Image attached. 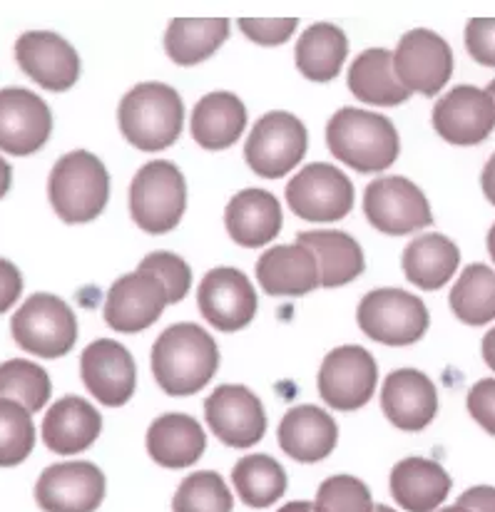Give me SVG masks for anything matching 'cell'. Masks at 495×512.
<instances>
[{
    "instance_id": "20",
    "label": "cell",
    "mask_w": 495,
    "mask_h": 512,
    "mask_svg": "<svg viewBox=\"0 0 495 512\" xmlns=\"http://www.w3.org/2000/svg\"><path fill=\"white\" fill-rule=\"evenodd\" d=\"M80 373L88 391L102 406H125L135 393V358L122 343L112 339H98L85 348L80 358Z\"/></svg>"
},
{
    "instance_id": "29",
    "label": "cell",
    "mask_w": 495,
    "mask_h": 512,
    "mask_svg": "<svg viewBox=\"0 0 495 512\" xmlns=\"http://www.w3.org/2000/svg\"><path fill=\"white\" fill-rule=\"evenodd\" d=\"M403 274L413 286L436 291L446 286L461 264V252L443 234H423L413 239L403 252Z\"/></svg>"
},
{
    "instance_id": "11",
    "label": "cell",
    "mask_w": 495,
    "mask_h": 512,
    "mask_svg": "<svg viewBox=\"0 0 495 512\" xmlns=\"http://www.w3.org/2000/svg\"><path fill=\"white\" fill-rule=\"evenodd\" d=\"M287 202L306 222H339L354 209V184L326 162H314L287 184Z\"/></svg>"
},
{
    "instance_id": "16",
    "label": "cell",
    "mask_w": 495,
    "mask_h": 512,
    "mask_svg": "<svg viewBox=\"0 0 495 512\" xmlns=\"http://www.w3.org/2000/svg\"><path fill=\"white\" fill-rule=\"evenodd\" d=\"M433 127L451 145H481L495 127L493 97L481 87H453L433 107Z\"/></svg>"
},
{
    "instance_id": "26",
    "label": "cell",
    "mask_w": 495,
    "mask_h": 512,
    "mask_svg": "<svg viewBox=\"0 0 495 512\" xmlns=\"http://www.w3.org/2000/svg\"><path fill=\"white\" fill-rule=\"evenodd\" d=\"M204 430L187 413H165L147 430V453L157 465L182 470L195 465L204 453Z\"/></svg>"
},
{
    "instance_id": "9",
    "label": "cell",
    "mask_w": 495,
    "mask_h": 512,
    "mask_svg": "<svg viewBox=\"0 0 495 512\" xmlns=\"http://www.w3.org/2000/svg\"><path fill=\"white\" fill-rule=\"evenodd\" d=\"M379 381L376 358L364 346H339L326 353L319 371V393L334 411H359L371 401Z\"/></svg>"
},
{
    "instance_id": "14",
    "label": "cell",
    "mask_w": 495,
    "mask_h": 512,
    "mask_svg": "<svg viewBox=\"0 0 495 512\" xmlns=\"http://www.w3.org/2000/svg\"><path fill=\"white\" fill-rule=\"evenodd\" d=\"M204 416L212 433L229 448H252L267 430L262 401L247 386L234 383L214 388L212 396L204 401Z\"/></svg>"
},
{
    "instance_id": "3",
    "label": "cell",
    "mask_w": 495,
    "mask_h": 512,
    "mask_svg": "<svg viewBox=\"0 0 495 512\" xmlns=\"http://www.w3.org/2000/svg\"><path fill=\"white\" fill-rule=\"evenodd\" d=\"M120 130L142 152H162L182 135L185 105L175 87L165 83L135 85L117 110Z\"/></svg>"
},
{
    "instance_id": "46",
    "label": "cell",
    "mask_w": 495,
    "mask_h": 512,
    "mask_svg": "<svg viewBox=\"0 0 495 512\" xmlns=\"http://www.w3.org/2000/svg\"><path fill=\"white\" fill-rule=\"evenodd\" d=\"M481 187H483V194H486L488 202L495 207V155L488 160V165L483 167V174H481Z\"/></svg>"
},
{
    "instance_id": "40",
    "label": "cell",
    "mask_w": 495,
    "mask_h": 512,
    "mask_svg": "<svg viewBox=\"0 0 495 512\" xmlns=\"http://www.w3.org/2000/svg\"><path fill=\"white\" fill-rule=\"evenodd\" d=\"M142 274H152L165 284L167 296H170V304L185 299L192 289V269L182 256L170 254V252H155L140 261Z\"/></svg>"
},
{
    "instance_id": "22",
    "label": "cell",
    "mask_w": 495,
    "mask_h": 512,
    "mask_svg": "<svg viewBox=\"0 0 495 512\" xmlns=\"http://www.w3.org/2000/svg\"><path fill=\"white\" fill-rule=\"evenodd\" d=\"M257 281L269 296H304L321 286L319 261L304 244H282L259 256Z\"/></svg>"
},
{
    "instance_id": "17",
    "label": "cell",
    "mask_w": 495,
    "mask_h": 512,
    "mask_svg": "<svg viewBox=\"0 0 495 512\" xmlns=\"http://www.w3.org/2000/svg\"><path fill=\"white\" fill-rule=\"evenodd\" d=\"M170 304L165 284L157 276L125 274L112 284L105 301V321L117 334H140L150 329Z\"/></svg>"
},
{
    "instance_id": "49",
    "label": "cell",
    "mask_w": 495,
    "mask_h": 512,
    "mask_svg": "<svg viewBox=\"0 0 495 512\" xmlns=\"http://www.w3.org/2000/svg\"><path fill=\"white\" fill-rule=\"evenodd\" d=\"M279 512H316V505L306 503V500H297V503H287Z\"/></svg>"
},
{
    "instance_id": "39",
    "label": "cell",
    "mask_w": 495,
    "mask_h": 512,
    "mask_svg": "<svg viewBox=\"0 0 495 512\" xmlns=\"http://www.w3.org/2000/svg\"><path fill=\"white\" fill-rule=\"evenodd\" d=\"M316 512H374L369 488L354 475H334L316 493Z\"/></svg>"
},
{
    "instance_id": "47",
    "label": "cell",
    "mask_w": 495,
    "mask_h": 512,
    "mask_svg": "<svg viewBox=\"0 0 495 512\" xmlns=\"http://www.w3.org/2000/svg\"><path fill=\"white\" fill-rule=\"evenodd\" d=\"M483 361H486L488 368L495 373V329L488 331L486 339H483Z\"/></svg>"
},
{
    "instance_id": "35",
    "label": "cell",
    "mask_w": 495,
    "mask_h": 512,
    "mask_svg": "<svg viewBox=\"0 0 495 512\" xmlns=\"http://www.w3.org/2000/svg\"><path fill=\"white\" fill-rule=\"evenodd\" d=\"M451 309L463 324L483 326L495 319V271L486 264H471L458 276L451 291Z\"/></svg>"
},
{
    "instance_id": "8",
    "label": "cell",
    "mask_w": 495,
    "mask_h": 512,
    "mask_svg": "<svg viewBox=\"0 0 495 512\" xmlns=\"http://www.w3.org/2000/svg\"><path fill=\"white\" fill-rule=\"evenodd\" d=\"M309 135L299 117L289 112H269L254 122L244 145V157L254 174L279 179L304 160Z\"/></svg>"
},
{
    "instance_id": "33",
    "label": "cell",
    "mask_w": 495,
    "mask_h": 512,
    "mask_svg": "<svg viewBox=\"0 0 495 512\" xmlns=\"http://www.w3.org/2000/svg\"><path fill=\"white\" fill-rule=\"evenodd\" d=\"M349 53L344 30L331 23H316L306 28L297 43V68L314 83H329L339 75Z\"/></svg>"
},
{
    "instance_id": "30",
    "label": "cell",
    "mask_w": 495,
    "mask_h": 512,
    "mask_svg": "<svg viewBox=\"0 0 495 512\" xmlns=\"http://www.w3.org/2000/svg\"><path fill=\"white\" fill-rule=\"evenodd\" d=\"M349 90L369 105H401L411 92L401 85L396 75L394 53L384 48L364 50L349 68Z\"/></svg>"
},
{
    "instance_id": "19",
    "label": "cell",
    "mask_w": 495,
    "mask_h": 512,
    "mask_svg": "<svg viewBox=\"0 0 495 512\" xmlns=\"http://www.w3.org/2000/svg\"><path fill=\"white\" fill-rule=\"evenodd\" d=\"M20 70L50 92L70 90L80 78V58L73 45L58 33L30 30L15 43Z\"/></svg>"
},
{
    "instance_id": "28",
    "label": "cell",
    "mask_w": 495,
    "mask_h": 512,
    "mask_svg": "<svg viewBox=\"0 0 495 512\" xmlns=\"http://www.w3.org/2000/svg\"><path fill=\"white\" fill-rule=\"evenodd\" d=\"M244 127H247V107L232 92H209L192 112V137L209 152L232 147Z\"/></svg>"
},
{
    "instance_id": "41",
    "label": "cell",
    "mask_w": 495,
    "mask_h": 512,
    "mask_svg": "<svg viewBox=\"0 0 495 512\" xmlns=\"http://www.w3.org/2000/svg\"><path fill=\"white\" fill-rule=\"evenodd\" d=\"M297 18H244L239 20V28L249 40L259 45H282L297 30Z\"/></svg>"
},
{
    "instance_id": "51",
    "label": "cell",
    "mask_w": 495,
    "mask_h": 512,
    "mask_svg": "<svg viewBox=\"0 0 495 512\" xmlns=\"http://www.w3.org/2000/svg\"><path fill=\"white\" fill-rule=\"evenodd\" d=\"M438 512H468V510L461 508V505H453V508H443V510H438Z\"/></svg>"
},
{
    "instance_id": "7",
    "label": "cell",
    "mask_w": 495,
    "mask_h": 512,
    "mask_svg": "<svg viewBox=\"0 0 495 512\" xmlns=\"http://www.w3.org/2000/svg\"><path fill=\"white\" fill-rule=\"evenodd\" d=\"M361 331L386 346H411L428 331V309L403 289H376L361 299L356 311Z\"/></svg>"
},
{
    "instance_id": "13",
    "label": "cell",
    "mask_w": 495,
    "mask_h": 512,
    "mask_svg": "<svg viewBox=\"0 0 495 512\" xmlns=\"http://www.w3.org/2000/svg\"><path fill=\"white\" fill-rule=\"evenodd\" d=\"M197 304L204 319L224 334L252 324L259 306L252 281L232 266H219L204 274L197 289Z\"/></svg>"
},
{
    "instance_id": "15",
    "label": "cell",
    "mask_w": 495,
    "mask_h": 512,
    "mask_svg": "<svg viewBox=\"0 0 495 512\" xmlns=\"http://www.w3.org/2000/svg\"><path fill=\"white\" fill-rule=\"evenodd\" d=\"M35 500L45 512H95L105 500V475L88 460L50 465L38 478Z\"/></svg>"
},
{
    "instance_id": "23",
    "label": "cell",
    "mask_w": 495,
    "mask_h": 512,
    "mask_svg": "<svg viewBox=\"0 0 495 512\" xmlns=\"http://www.w3.org/2000/svg\"><path fill=\"white\" fill-rule=\"evenodd\" d=\"M224 224L239 247H264L282 229V207L267 189H244L229 199Z\"/></svg>"
},
{
    "instance_id": "50",
    "label": "cell",
    "mask_w": 495,
    "mask_h": 512,
    "mask_svg": "<svg viewBox=\"0 0 495 512\" xmlns=\"http://www.w3.org/2000/svg\"><path fill=\"white\" fill-rule=\"evenodd\" d=\"M488 254H491V259L495 264V224L491 227V232H488Z\"/></svg>"
},
{
    "instance_id": "32",
    "label": "cell",
    "mask_w": 495,
    "mask_h": 512,
    "mask_svg": "<svg viewBox=\"0 0 495 512\" xmlns=\"http://www.w3.org/2000/svg\"><path fill=\"white\" fill-rule=\"evenodd\" d=\"M227 35V18H175L167 25L165 50L172 63L197 65L217 53Z\"/></svg>"
},
{
    "instance_id": "44",
    "label": "cell",
    "mask_w": 495,
    "mask_h": 512,
    "mask_svg": "<svg viewBox=\"0 0 495 512\" xmlns=\"http://www.w3.org/2000/svg\"><path fill=\"white\" fill-rule=\"evenodd\" d=\"M23 294V276L18 266L8 259H0V314L10 309Z\"/></svg>"
},
{
    "instance_id": "12",
    "label": "cell",
    "mask_w": 495,
    "mask_h": 512,
    "mask_svg": "<svg viewBox=\"0 0 495 512\" xmlns=\"http://www.w3.org/2000/svg\"><path fill=\"white\" fill-rule=\"evenodd\" d=\"M396 75L408 92L438 95L453 75L451 45L433 30H408L394 53Z\"/></svg>"
},
{
    "instance_id": "52",
    "label": "cell",
    "mask_w": 495,
    "mask_h": 512,
    "mask_svg": "<svg viewBox=\"0 0 495 512\" xmlns=\"http://www.w3.org/2000/svg\"><path fill=\"white\" fill-rule=\"evenodd\" d=\"M486 92L493 97V102H495V80H491V85L486 87Z\"/></svg>"
},
{
    "instance_id": "21",
    "label": "cell",
    "mask_w": 495,
    "mask_h": 512,
    "mask_svg": "<svg viewBox=\"0 0 495 512\" xmlns=\"http://www.w3.org/2000/svg\"><path fill=\"white\" fill-rule=\"evenodd\" d=\"M381 408L398 430L418 433L436 418V386L426 373L401 368L386 378L384 391H381Z\"/></svg>"
},
{
    "instance_id": "5",
    "label": "cell",
    "mask_w": 495,
    "mask_h": 512,
    "mask_svg": "<svg viewBox=\"0 0 495 512\" xmlns=\"http://www.w3.org/2000/svg\"><path fill=\"white\" fill-rule=\"evenodd\" d=\"M187 207V184L180 167L167 160L147 162L130 184V214L147 234H167Z\"/></svg>"
},
{
    "instance_id": "27",
    "label": "cell",
    "mask_w": 495,
    "mask_h": 512,
    "mask_svg": "<svg viewBox=\"0 0 495 512\" xmlns=\"http://www.w3.org/2000/svg\"><path fill=\"white\" fill-rule=\"evenodd\" d=\"M451 475L428 458H406L391 470V495L406 512H433L451 493Z\"/></svg>"
},
{
    "instance_id": "42",
    "label": "cell",
    "mask_w": 495,
    "mask_h": 512,
    "mask_svg": "<svg viewBox=\"0 0 495 512\" xmlns=\"http://www.w3.org/2000/svg\"><path fill=\"white\" fill-rule=\"evenodd\" d=\"M466 48L476 63L495 68V18L468 20Z\"/></svg>"
},
{
    "instance_id": "37",
    "label": "cell",
    "mask_w": 495,
    "mask_h": 512,
    "mask_svg": "<svg viewBox=\"0 0 495 512\" xmlns=\"http://www.w3.org/2000/svg\"><path fill=\"white\" fill-rule=\"evenodd\" d=\"M234 498L217 473H192L182 480L172 500V512H232Z\"/></svg>"
},
{
    "instance_id": "2",
    "label": "cell",
    "mask_w": 495,
    "mask_h": 512,
    "mask_svg": "<svg viewBox=\"0 0 495 512\" xmlns=\"http://www.w3.org/2000/svg\"><path fill=\"white\" fill-rule=\"evenodd\" d=\"M326 142L336 160L361 174L389 170L398 157L394 122L369 110L344 107L326 125Z\"/></svg>"
},
{
    "instance_id": "24",
    "label": "cell",
    "mask_w": 495,
    "mask_h": 512,
    "mask_svg": "<svg viewBox=\"0 0 495 512\" xmlns=\"http://www.w3.org/2000/svg\"><path fill=\"white\" fill-rule=\"evenodd\" d=\"M339 443V426L316 406L292 408L279 423V445L299 463H319L329 458Z\"/></svg>"
},
{
    "instance_id": "36",
    "label": "cell",
    "mask_w": 495,
    "mask_h": 512,
    "mask_svg": "<svg viewBox=\"0 0 495 512\" xmlns=\"http://www.w3.org/2000/svg\"><path fill=\"white\" fill-rule=\"evenodd\" d=\"M50 391L53 386H50L48 373L38 363L25 361V358H10L0 363V398H10L20 403L25 411L35 413L43 411Z\"/></svg>"
},
{
    "instance_id": "34",
    "label": "cell",
    "mask_w": 495,
    "mask_h": 512,
    "mask_svg": "<svg viewBox=\"0 0 495 512\" xmlns=\"http://www.w3.org/2000/svg\"><path fill=\"white\" fill-rule=\"evenodd\" d=\"M232 483L249 508H269L287 490V473L269 455H244L232 470Z\"/></svg>"
},
{
    "instance_id": "25",
    "label": "cell",
    "mask_w": 495,
    "mask_h": 512,
    "mask_svg": "<svg viewBox=\"0 0 495 512\" xmlns=\"http://www.w3.org/2000/svg\"><path fill=\"white\" fill-rule=\"evenodd\" d=\"M102 416L93 403L78 396H65L50 406L43 421V440L53 453L75 455L98 440Z\"/></svg>"
},
{
    "instance_id": "18",
    "label": "cell",
    "mask_w": 495,
    "mask_h": 512,
    "mask_svg": "<svg viewBox=\"0 0 495 512\" xmlns=\"http://www.w3.org/2000/svg\"><path fill=\"white\" fill-rule=\"evenodd\" d=\"M53 132V115L45 100L25 87L0 90V150L25 157L38 152Z\"/></svg>"
},
{
    "instance_id": "38",
    "label": "cell",
    "mask_w": 495,
    "mask_h": 512,
    "mask_svg": "<svg viewBox=\"0 0 495 512\" xmlns=\"http://www.w3.org/2000/svg\"><path fill=\"white\" fill-rule=\"evenodd\" d=\"M35 448L30 411L10 398H0V468L20 465Z\"/></svg>"
},
{
    "instance_id": "43",
    "label": "cell",
    "mask_w": 495,
    "mask_h": 512,
    "mask_svg": "<svg viewBox=\"0 0 495 512\" xmlns=\"http://www.w3.org/2000/svg\"><path fill=\"white\" fill-rule=\"evenodd\" d=\"M468 413L486 433L495 435V378H483L468 391Z\"/></svg>"
},
{
    "instance_id": "45",
    "label": "cell",
    "mask_w": 495,
    "mask_h": 512,
    "mask_svg": "<svg viewBox=\"0 0 495 512\" xmlns=\"http://www.w3.org/2000/svg\"><path fill=\"white\" fill-rule=\"evenodd\" d=\"M461 508L468 512H495V488L491 485H476L458 498Z\"/></svg>"
},
{
    "instance_id": "48",
    "label": "cell",
    "mask_w": 495,
    "mask_h": 512,
    "mask_svg": "<svg viewBox=\"0 0 495 512\" xmlns=\"http://www.w3.org/2000/svg\"><path fill=\"white\" fill-rule=\"evenodd\" d=\"M10 182H13V170H10L8 162H5L3 157H0V199H3L5 194H8Z\"/></svg>"
},
{
    "instance_id": "10",
    "label": "cell",
    "mask_w": 495,
    "mask_h": 512,
    "mask_svg": "<svg viewBox=\"0 0 495 512\" xmlns=\"http://www.w3.org/2000/svg\"><path fill=\"white\" fill-rule=\"evenodd\" d=\"M364 212L374 229L391 237L418 232L433 224L426 194L406 177H379L366 187Z\"/></svg>"
},
{
    "instance_id": "31",
    "label": "cell",
    "mask_w": 495,
    "mask_h": 512,
    "mask_svg": "<svg viewBox=\"0 0 495 512\" xmlns=\"http://www.w3.org/2000/svg\"><path fill=\"white\" fill-rule=\"evenodd\" d=\"M297 242L314 252L316 261H319L321 286H326V289L349 284L366 266L361 244L346 232H329V229L304 232L299 234Z\"/></svg>"
},
{
    "instance_id": "6",
    "label": "cell",
    "mask_w": 495,
    "mask_h": 512,
    "mask_svg": "<svg viewBox=\"0 0 495 512\" xmlns=\"http://www.w3.org/2000/svg\"><path fill=\"white\" fill-rule=\"evenodd\" d=\"M13 339L25 353L40 358H60L78 341V319L63 299L53 294H33L10 321Z\"/></svg>"
},
{
    "instance_id": "1",
    "label": "cell",
    "mask_w": 495,
    "mask_h": 512,
    "mask_svg": "<svg viewBox=\"0 0 495 512\" xmlns=\"http://www.w3.org/2000/svg\"><path fill=\"white\" fill-rule=\"evenodd\" d=\"M219 368V348L197 324H175L152 346V376L167 396L199 393Z\"/></svg>"
},
{
    "instance_id": "4",
    "label": "cell",
    "mask_w": 495,
    "mask_h": 512,
    "mask_svg": "<svg viewBox=\"0 0 495 512\" xmlns=\"http://www.w3.org/2000/svg\"><path fill=\"white\" fill-rule=\"evenodd\" d=\"M48 197L63 222H93L110 199V174L90 152H70L60 157L50 172Z\"/></svg>"
},
{
    "instance_id": "53",
    "label": "cell",
    "mask_w": 495,
    "mask_h": 512,
    "mask_svg": "<svg viewBox=\"0 0 495 512\" xmlns=\"http://www.w3.org/2000/svg\"><path fill=\"white\" fill-rule=\"evenodd\" d=\"M374 512H394L391 508H386V505H376Z\"/></svg>"
}]
</instances>
